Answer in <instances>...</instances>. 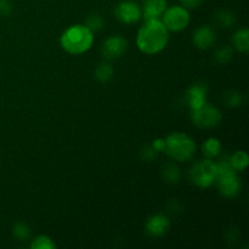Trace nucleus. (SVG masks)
I'll return each instance as SVG.
<instances>
[{
  "label": "nucleus",
  "instance_id": "nucleus-18",
  "mask_svg": "<svg viewBox=\"0 0 249 249\" xmlns=\"http://www.w3.org/2000/svg\"><path fill=\"white\" fill-rule=\"evenodd\" d=\"M113 73V67H112L109 63H100V65L97 66L96 71H95V78H96L99 82L106 83L112 79Z\"/></svg>",
  "mask_w": 249,
  "mask_h": 249
},
{
  "label": "nucleus",
  "instance_id": "nucleus-14",
  "mask_svg": "<svg viewBox=\"0 0 249 249\" xmlns=\"http://www.w3.org/2000/svg\"><path fill=\"white\" fill-rule=\"evenodd\" d=\"M248 36H249V32L247 28H241L236 32L235 36H233L232 38V43H233V46L236 48V50H238L242 53H248L249 50Z\"/></svg>",
  "mask_w": 249,
  "mask_h": 249
},
{
  "label": "nucleus",
  "instance_id": "nucleus-24",
  "mask_svg": "<svg viewBox=\"0 0 249 249\" xmlns=\"http://www.w3.org/2000/svg\"><path fill=\"white\" fill-rule=\"evenodd\" d=\"M225 102L228 106L236 107L242 104V95L240 92H229L225 96Z\"/></svg>",
  "mask_w": 249,
  "mask_h": 249
},
{
  "label": "nucleus",
  "instance_id": "nucleus-10",
  "mask_svg": "<svg viewBox=\"0 0 249 249\" xmlns=\"http://www.w3.org/2000/svg\"><path fill=\"white\" fill-rule=\"evenodd\" d=\"M170 228L169 219L162 214H156L151 216L146 223V232L152 237H160L165 235Z\"/></svg>",
  "mask_w": 249,
  "mask_h": 249
},
{
  "label": "nucleus",
  "instance_id": "nucleus-25",
  "mask_svg": "<svg viewBox=\"0 0 249 249\" xmlns=\"http://www.w3.org/2000/svg\"><path fill=\"white\" fill-rule=\"evenodd\" d=\"M12 11V4L10 0H0V15L9 16Z\"/></svg>",
  "mask_w": 249,
  "mask_h": 249
},
{
  "label": "nucleus",
  "instance_id": "nucleus-21",
  "mask_svg": "<svg viewBox=\"0 0 249 249\" xmlns=\"http://www.w3.org/2000/svg\"><path fill=\"white\" fill-rule=\"evenodd\" d=\"M85 26L94 33V32L100 31V29L104 27V19H102V17L97 14L90 15V16L88 17L87 24H85Z\"/></svg>",
  "mask_w": 249,
  "mask_h": 249
},
{
  "label": "nucleus",
  "instance_id": "nucleus-5",
  "mask_svg": "<svg viewBox=\"0 0 249 249\" xmlns=\"http://www.w3.org/2000/svg\"><path fill=\"white\" fill-rule=\"evenodd\" d=\"M216 174H218L216 164L211 160H204L195 163L194 167L190 170L191 181L201 189H207V187L212 186L215 182Z\"/></svg>",
  "mask_w": 249,
  "mask_h": 249
},
{
  "label": "nucleus",
  "instance_id": "nucleus-11",
  "mask_svg": "<svg viewBox=\"0 0 249 249\" xmlns=\"http://www.w3.org/2000/svg\"><path fill=\"white\" fill-rule=\"evenodd\" d=\"M216 40V34L209 26H202L197 28L194 33V44L198 49L206 50L214 45Z\"/></svg>",
  "mask_w": 249,
  "mask_h": 249
},
{
  "label": "nucleus",
  "instance_id": "nucleus-23",
  "mask_svg": "<svg viewBox=\"0 0 249 249\" xmlns=\"http://www.w3.org/2000/svg\"><path fill=\"white\" fill-rule=\"evenodd\" d=\"M14 236L18 238L19 241L28 240L29 236H31V230H29L28 226L23 223H17L16 225L14 226Z\"/></svg>",
  "mask_w": 249,
  "mask_h": 249
},
{
  "label": "nucleus",
  "instance_id": "nucleus-9",
  "mask_svg": "<svg viewBox=\"0 0 249 249\" xmlns=\"http://www.w3.org/2000/svg\"><path fill=\"white\" fill-rule=\"evenodd\" d=\"M128 48V41L121 36H112L107 38L102 44V56L107 60H116L125 53Z\"/></svg>",
  "mask_w": 249,
  "mask_h": 249
},
{
  "label": "nucleus",
  "instance_id": "nucleus-8",
  "mask_svg": "<svg viewBox=\"0 0 249 249\" xmlns=\"http://www.w3.org/2000/svg\"><path fill=\"white\" fill-rule=\"evenodd\" d=\"M114 14L122 23L131 24L140 21V18L142 17V10L138 2L125 0V1H121L117 5L116 9H114Z\"/></svg>",
  "mask_w": 249,
  "mask_h": 249
},
{
  "label": "nucleus",
  "instance_id": "nucleus-2",
  "mask_svg": "<svg viewBox=\"0 0 249 249\" xmlns=\"http://www.w3.org/2000/svg\"><path fill=\"white\" fill-rule=\"evenodd\" d=\"M61 46L72 55L84 53L94 43V33L83 24H75L66 29L61 36Z\"/></svg>",
  "mask_w": 249,
  "mask_h": 249
},
{
  "label": "nucleus",
  "instance_id": "nucleus-27",
  "mask_svg": "<svg viewBox=\"0 0 249 249\" xmlns=\"http://www.w3.org/2000/svg\"><path fill=\"white\" fill-rule=\"evenodd\" d=\"M152 147L156 152H160V151H164L165 147V140L163 139H156L152 142Z\"/></svg>",
  "mask_w": 249,
  "mask_h": 249
},
{
  "label": "nucleus",
  "instance_id": "nucleus-3",
  "mask_svg": "<svg viewBox=\"0 0 249 249\" xmlns=\"http://www.w3.org/2000/svg\"><path fill=\"white\" fill-rule=\"evenodd\" d=\"M196 148L195 141L184 133H173L165 139L164 151L172 160L178 162L191 160Z\"/></svg>",
  "mask_w": 249,
  "mask_h": 249
},
{
  "label": "nucleus",
  "instance_id": "nucleus-6",
  "mask_svg": "<svg viewBox=\"0 0 249 249\" xmlns=\"http://www.w3.org/2000/svg\"><path fill=\"white\" fill-rule=\"evenodd\" d=\"M191 117L195 125L199 128H213L218 125L221 121L220 111L208 102L197 108L191 109Z\"/></svg>",
  "mask_w": 249,
  "mask_h": 249
},
{
  "label": "nucleus",
  "instance_id": "nucleus-26",
  "mask_svg": "<svg viewBox=\"0 0 249 249\" xmlns=\"http://www.w3.org/2000/svg\"><path fill=\"white\" fill-rule=\"evenodd\" d=\"M203 1L204 0H180L185 9H196L199 5L203 4Z\"/></svg>",
  "mask_w": 249,
  "mask_h": 249
},
{
  "label": "nucleus",
  "instance_id": "nucleus-15",
  "mask_svg": "<svg viewBox=\"0 0 249 249\" xmlns=\"http://www.w3.org/2000/svg\"><path fill=\"white\" fill-rule=\"evenodd\" d=\"M202 151H203V155L207 158H215L220 155L221 151V143L218 139L215 138H209L202 143Z\"/></svg>",
  "mask_w": 249,
  "mask_h": 249
},
{
  "label": "nucleus",
  "instance_id": "nucleus-16",
  "mask_svg": "<svg viewBox=\"0 0 249 249\" xmlns=\"http://www.w3.org/2000/svg\"><path fill=\"white\" fill-rule=\"evenodd\" d=\"M229 162H230L231 167H232L236 172H243V170L248 167L249 158L245 151H237V152H235L231 156Z\"/></svg>",
  "mask_w": 249,
  "mask_h": 249
},
{
  "label": "nucleus",
  "instance_id": "nucleus-19",
  "mask_svg": "<svg viewBox=\"0 0 249 249\" xmlns=\"http://www.w3.org/2000/svg\"><path fill=\"white\" fill-rule=\"evenodd\" d=\"M31 247L33 249H55L56 245L50 237L45 235H40L34 238Z\"/></svg>",
  "mask_w": 249,
  "mask_h": 249
},
{
  "label": "nucleus",
  "instance_id": "nucleus-13",
  "mask_svg": "<svg viewBox=\"0 0 249 249\" xmlns=\"http://www.w3.org/2000/svg\"><path fill=\"white\" fill-rule=\"evenodd\" d=\"M186 102L190 108L195 109L207 102V88L203 84H194L187 89Z\"/></svg>",
  "mask_w": 249,
  "mask_h": 249
},
{
  "label": "nucleus",
  "instance_id": "nucleus-12",
  "mask_svg": "<svg viewBox=\"0 0 249 249\" xmlns=\"http://www.w3.org/2000/svg\"><path fill=\"white\" fill-rule=\"evenodd\" d=\"M167 9V0H143L142 16L145 21L153 18H160Z\"/></svg>",
  "mask_w": 249,
  "mask_h": 249
},
{
  "label": "nucleus",
  "instance_id": "nucleus-1",
  "mask_svg": "<svg viewBox=\"0 0 249 249\" xmlns=\"http://www.w3.org/2000/svg\"><path fill=\"white\" fill-rule=\"evenodd\" d=\"M169 41V31L160 18L147 19L139 29L136 45L139 50L147 55H155L167 46Z\"/></svg>",
  "mask_w": 249,
  "mask_h": 249
},
{
  "label": "nucleus",
  "instance_id": "nucleus-7",
  "mask_svg": "<svg viewBox=\"0 0 249 249\" xmlns=\"http://www.w3.org/2000/svg\"><path fill=\"white\" fill-rule=\"evenodd\" d=\"M163 24L168 31H184L190 23V12L184 6H172L163 14Z\"/></svg>",
  "mask_w": 249,
  "mask_h": 249
},
{
  "label": "nucleus",
  "instance_id": "nucleus-22",
  "mask_svg": "<svg viewBox=\"0 0 249 249\" xmlns=\"http://www.w3.org/2000/svg\"><path fill=\"white\" fill-rule=\"evenodd\" d=\"M232 57V50H231L229 46H223V48L218 49L215 51V55H214V58L218 63H226L231 60Z\"/></svg>",
  "mask_w": 249,
  "mask_h": 249
},
{
  "label": "nucleus",
  "instance_id": "nucleus-17",
  "mask_svg": "<svg viewBox=\"0 0 249 249\" xmlns=\"http://www.w3.org/2000/svg\"><path fill=\"white\" fill-rule=\"evenodd\" d=\"M214 19H215L216 24L223 28H230L236 23V16L229 10H220L216 12Z\"/></svg>",
  "mask_w": 249,
  "mask_h": 249
},
{
  "label": "nucleus",
  "instance_id": "nucleus-20",
  "mask_svg": "<svg viewBox=\"0 0 249 249\" xmlns=\"http://www.w3.org/2000/svg\"><path fill=\"white\" fill-rule=\"evenodd\" d=\"M163 177L168 182H178L181 174L174 164H167L163 168Z\"/></svg>",
  "mask_w": 249,
  "mask_h": 249
},
{
  "label": "nucleus",
  "instance_id": "nucleus-4",
  "mask_svg": "<svg viewBox=\"0 0 249 249\" xmlns=\"http://www.w3.org/2000/svg\"><path fill=\"white\" fill-rule=\"evenodd\" d=\"M218 174H216L215 182L218 184L221 195L228 198L236 197L241 191V179L238 177V172H236L231 167L229 160H221L216 164Z\"/></svg>",
  "mask_w": 249,
  "mask_h": 249
}]
</instances>
